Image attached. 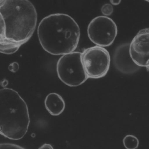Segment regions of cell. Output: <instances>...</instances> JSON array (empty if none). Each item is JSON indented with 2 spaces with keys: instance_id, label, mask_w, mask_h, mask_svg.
<instances>
[{
  "instance_id": "obj_1",
  "label": "cell",
  "mask_w": 149,
  "mask_h": 149,
  "mask_svg": "<svg viewBox=\"0 0 149 149\" xmlns=\"http://www.w3.org/2000/svg\"><path fill=\"white\" fill-rule=\"evenodd\" d=\"M37 13L29 0H0V53H15L32 36Z\"/></svg>"
},
{
  "instance_id": "obj_2",
  "label": "cell",
  "mask_w": 149,
  "mask_h": 149,
  "mask_svg": "<svg viewBox=\"0 0 149 149\" xmlns=\"http://www.w3.org/2000/svg\"><path fill=\"white\" fill-rule=\"evenodd\" d=\"M37 31L43 49L55 56L74 51L80 38L77 23L70 16L62 13L51 14L43 18Z\"/></svg>"
},
{
  "instance_id": "obj_3",
  "label": "cell",
  "mask_w": 149,
  "mask_h": 149,
  "mask_svg": "<svg viewBox=\"0 0 149 149\" xmlns=\"http://www.w3.org/2000/svg\"><path fill=\"white\" fill-rule=\"evenodd\" d=\"M30 122L28 106L18 93L11 88L0 89V135L21 140L27 134Z\"/></svg>"
},
{
  "instance_id": "obj_4",
  "label": "cell",
  "mask_w": 149,
  "mask_h": 149,
  "mask_svg": "<svg viewBox=\"0 0 149 149\" xmlns=\"http://www.w3.org/2000/svg\"><path fill=\"white\" fill-rule=\"evenodd\" d=\"M81 53L73 51L62 55L57 63L58 76L68 86H79L88 78L81 62Z\"/></svg>"
},
{
  "instance_id": "obj_5",
  "label": "cell",
  "mask_w": 149,
  "mask_h": 149,
  "mask_svg": "<svg viewBox=\"0 0 149 149\" xmlns=\"http://www.w3.org/2000/svg\"><path fill=\"white\" fill-rule=\"evenodd\" d=\"M81 60L88 78L99 79L106 76L110 67V56L102 46L89 47L81 53Z\"/></svg>"
},
{
  "instance_id": "obj_6",
  "label": "cell",
  "mask_w": 149,
  "mask_h": 149,
  "mask_svg": "<svg viewBox=\"0 0 149 149\" xmlns=\"http://www.w3.org/2000/svg\"><path fill=\"white\" fill-rule=\"evenodd\" d=\"M118 33L113 20L106 16L94 18L88 26V36L91 42L98 46L108 47L113 43Z\"/></svg>"
},
{
  "instance_id": "obj_7",
  "label": "cell",
  "mask_w": 149,
  "mask_h": 149,
  "mask_svg": "<svg viewBox=\"0 0 149 149\" xmlns=\"http://www.w3.org/2000/svg\"><path fill=\"white\" fill-rule=\"evenodd\" d=\"M129 54L135 64L145 67L149 59V28L141 30L134 38L130 45Z\"/></svg>"
},
{
  "instance_id": "obj_8",
  "label": "cell",
  "mask_w": 149,
  "mask_h": 149,
  "mask_svg": "<svg viewBox=\"0 0 149 149\" xmlns=\"http://www.w3.org/2000/svg\"><path fill=\"white\" fill-rule=\"evenodd\" d=\"M45 108L53 116L61 115L65 109V104L62 96L56 93H51L45 100Z\"/></svg>"
},
{
  "instance_id": "obj_9",
  "label": "cell",
  "mask_w": 149,
  "mask_h": 149,
  "mask_svg": "<svg viewBox=\"0 0 149 149\" xmlns=\"http://www.w3.org/2000/svg\"><path fill=\"white\" fill-rule=\"evenodd\" d=\"M123 143L126 148L135 149L139 147V141L134 136L128 135L123 139Z\"/></svg>"
},
{
  "instance_id": "obj_10",
  "label": "cell",
  "mask_w": 149,
  "mask_h": 149,
  "mask_svg": "<svg viewBox=\"0 0 149 149\" xmlns=\"http://www.w3.org/2000/svg\"><path fill=\"white\" fill-rule=\"evenodd\" d=\"M102 13L106 16H110L112 15L113 11V8L112 4L109 3H106L104 4L102 7L101 9Z\"/></svg>"
},
{
  "instance_id": "obj_11",
  "label": "cell",
  "mask_w": 149,
  "mask_h": 149,
  "mask_svg": "<svg viewBox=\"0 0 149 149\" xmlns=\"http://www.w3.org/2000/svg\"><path fill=\"white\" fill-rule=\"evenodd\" d=\"M19 68V64L16 62H13L8 66L9 71L12 73H16L18 71Z\"/></svg>"
},
{
  "instance_id": "obj_12",
  "label": "cell",
  "mask_w": 149,
  "mask_h": 149,
  "mask_svg": "<svg viewBox=\"0 0 149 149\" xmlns=\"http://www.w3.org/2000/svg\"><path fill=\"white\" fill-rule=\"evenodd\" d=\"M0 148H17L23 149V148L13 144H9V143H3L0 144Z\"/></svg>"
},
{
  "instance_id": "obj_13",
  "label": "cell",
  "mask_w": 149,
  "mask_h": 149,
  "mask_svg": "<svg viewBox=\"0 0 149 149\" xmlns=\"http://www.w3.org/2000/svg\"><path fill=\"white\" fill-rule=\"evenodd\" d=\"M111 4L113 5H119L121 1V0H109Z\"/></svg>"
},
{
  "instance_id": "obj_14",
  "label": "cell",
  "mask_w": 149,
  "mask_h": 149,
  "mask_svg": "<svg viewBox=\"0 0 149 149\" xmlns=\"http://www.w3.org/2000/svg\"><path fill=\"white\" fill-rule=\"evenodd\" d=\"M42 148H49V149H53V147L51 145L49 144H45L43 145L42 147H40L39 149H42Z\"/></svg>"
},
{
  "instance_id": "obj_15",
  "label": "cell",
  "mask_w": 149,
  "mask_h": 149,
  "mask_svg": "<svg viewBox=\"0 0 149 149\" xmlns=\"http://www.w3.org/2000/svg\"><path fill=\"white\" fill-rule=\"evenodd\" d=\"M145 67H146V68H147V70L148 71H149V59L148 60V61H147Z\"/></svg>"
},
{
  "instance_id": "obj_16",
  "label": "cell",
  "mask_w": 149,
  "mask_h": 149,
  "mask_svg": "<svg viewBox=\"0 0 149 149\" xmlns=\"http://www.w3.org/2000/svg\"><path fill=\"white\" fill-rule=\"evenodd\" d=\"M144 1H146L149 2V0H144Z\"/></svg>"
}]
</instances>
